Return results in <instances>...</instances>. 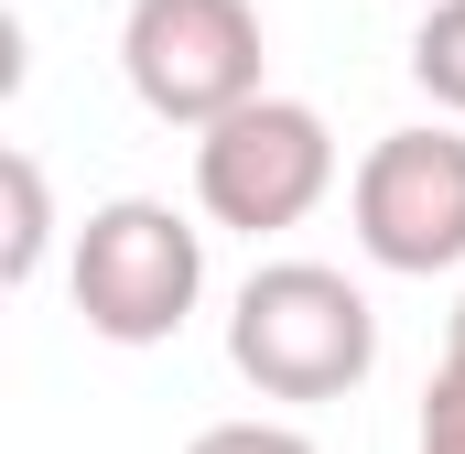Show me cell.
Segmentation results:
<instances>
[{
	"label": "cell",
	"instance_id": "ba28073f",
	"mask_svg": "<svg viewBox=\"0 0 465 454\" xmlns=\"http://www.w3.org/2000/svg\"><path fill=\"white\" fill-rule=\"evenodd\" d=\"M184 454H325L314 433H292V422H206Z\"/></svg>",
	"mask_w": 465,
	"mask_h": 454
},
{
	"label": "cell",
	"instance_id": "9c48e42d",
	"mask_svg": "<svg viewBox=\"0 0 465 454\" xmlns=\"http://www.w3.org/2000/svg\"><path fill=\"white\" fill-rule=\"evenodd\" d=\"M411 454H465V379L455 368H433V390H422V444Z\"/></svg>",
	"mask_w": 465,
	"mask_h": 454
},
{
	"label": "cell",
	"instance_id": "30bf717a",
	"mask_svg": "<svg viewBox=\"0 0 465 454\" xmlns=\"http://www.w3.org/2000/svg\"><path fill=\"white\" fill-rule=\"evenodd\" d=\"M444 368L465 379V292H455V325H444Z\"/></svg>",
	"mask_w": 465,
	"mask_h": 454
},
{
	"label": "cell",
	"instance_id": "7a4b0ae2",
	"mask_svg": "<svg viewBox=\"0 0 465 454\" xmlns=\"http://www.w3.org/2000/svg\"><path fill=\"white\" fill-rule=\"evenodd\" d=\"M65 292L87 314V336L109 346H173L206 303V227L163 195H109L76 227V260H65Z\"/></svg>",
	"mask_w": 465,
	"mask_h": 454
},
{
	"label": "cell",
	"instance_id": "6da1fadb",
	"mask_svg": "<svg viewBox=\"0 0 465 454\" xmlns=\"http://www.w3.org/2000/svg\"><path fill=\"white\" fill-rule=\"evenodd\" d=\"M228 368L260 400H357L379 368V303L325 260H260L228 303Z\"/></svg>",
	"mask_w": 465,
	"mask_h": 454
},
{
	"label": "cell",
	"instance_id": "52a82bcc",
	"mask_svg": "<svg viewBox=\"0 0 465 454\" xmlns=\"http://www.w3.org/2000/svg\"><path fill=\"white\" fill-rule=\"evenodd\" d=\"M411 76L444 119H465V0H433L422 33H411Z\"/></svg>",
	"mask_w": 465,
	"mask_h": 454
},
{
	"label": "cell",
	"instance_id": "5b68a950",
	"mask_svg": "<svg viewBox=\"0 0 465 454\" xmlns=\"http://www.w3.org/2000/svg\"><path fill=\"white\" fill-rule=\"evenodd\" d=\"M347 227L401 281L465 271V119H411V130L368 141L347 173Z\"/></svg>",
	"mask_w": 465,
	"mask_h": 454
},
{
	"label": "cell",
	"instance_id": "277c9868",
	"mask_svg": "<svg viewBox=\"0 0 465 454\" xmlns=\"http://www.w3.org/2000/svg\"><path fill=\"white\" fill-rule=\"evenodd\" d=\"M325 195H336V130H325V109L260 87L249 109L195 130V206H206V227L282 238V227L314 217Z\"/></svg>",
	"mask_w": 465,
	"mask_h": 454
},
{
	"label": "cell",
	"instance_id": "3957f363",
	"mask_svg": "<svg viewBox=\"0 0 465 454\" xmlns=\"http://www.w3.org/2000/svg\"><path fill=\"white\" fill-rule=\"evenodd\" d=\"M119 76L163 130H206L271 87L260 0H130L119 11Z\"/></svg>",
	"mask_w": 465,
	"mask_h": 454
},
{
	"label": "cell",
	"instance_id": "8992f818",
	"mask_svg": "<svg viewBox=\"0 0 465 454\" xmlns=\"http://www.w3.org/2000/svg\"><path fill=\"white\" fill-rule=\"evenodd\" d=\"M0 184H11V238H0V281H44V249H54V195H44V163L33 152H0Z\"/></svg>",
	"mask_w": 465,
	"mask_h": 454
}]
</instances>
